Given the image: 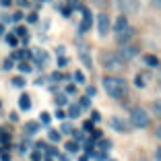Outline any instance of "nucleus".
I'll list each match as a JSON object with an SVG mask.
<instances>
[{"label": "nucleus", "instance_id": "nucleus-1", "mask_svg": "<svg viewBox=\"0 0 161 161\" xmlns=\"http://www.w3.org/2000/svg\"><path fill=\"white\" fill-rule=\"evenodd\" d=\"M103 89L109 97L114 99H122L128 91V83L120 76H103Z\"/></svg>", "mask_w": 161, "mask_h": 161}, {"label": "nucleus", "instance_id": "nucleus-2", "mask_svg": "<svg viewBox=\"0 0 161 161\" xmlns=\"http://www.w3.org/2000/svg\"><path fill=\"white\" fill-rule=\"evenodd\" d=\"M99 58H101V64H103L105 70L118 72V70H122V68H124V60L120 58L118 52H101Z\"/></svg>", "mask_w": 161, "mask_h": 161}, {"label": "nucleus", "instance_id": "nucleus-3", "mask_svg": "<svg viewBox=\"0 0 161 161\" xmlns=\"http://www.w3.org/2000/svg\"><path fill=\"white\" fill-rule=\"evenodd\" d=\"M130 124L134 128H147L151 124V118H149V114L142 108H132V112H130Z\"/></svg>", "mask_w": 161, "mask_h": 161}, {"label": "nucleus", "instance_id": "nucleus-4", "mask_svg": "<svg viewBox=\"0 0 161 161\" xmlns=\"http://www.w3.org/2000/svg\"><path fill=\"white\" fill-rule=\"evenodd\" d=\"M116 4L122 10V14H134L141 10V4H138L136 0H116Z\"/></svg>", "mask_w": 161, "mask_h": 161}, {"label": "nucleus", "instance_id": "nucleus-5", "mask_svg": "<svg viewBox=\"0 0 161 161\" xmlns=\"http://www.w3.org/2000/svg\"><path fill=\"white\" fill-rule=\"evenodd\" d=\"M130 126H132V124H128L126 120L120 118V116H112V118H109V128L116 130V132H130Z\"/></svg>", "mask_w": 161, "mask_h": 161}, {"label": "nucleus", "instance_id": "nucleus-6", "mask_svg": "<svg viewBox=\"0 0 161 161\" xmlns=\"http://www.w3.org/2000/svg\"><path fill=\"white\" fill-rule=\"evenodd\" d=\"M31 60H33V64L35 66H39V68H43L50 62V56H47V52L46 50H42V47H35L33 52H31Z\"/></svg>", "mask_w": 161, "mask_h": 161}, {"label": "nucleus", "instance_id": "nucleus-7", "mask_svg": "<svg viewBox=\"0 0 161 161\" xmlns=\"http://www.w3.org/2000/svg\"><path fill=\"white\" fill-rule=\"evenodd\" d=\"M79 8H80V13H83V21H80V25H79V33H87V31L91 29V25H93L91 10L85 8V6H80V4H79Z\"/></svg>", "mask_w": 161, "mask_h": 161}, {"label": "nucleus", "instance_id": "nucleus-8", "mask_svg": "<svg viewBox=\"0 0 161 161\" xmlns=\"http://www.w3.org/2000/svg\"><path fill=\"white\" fill-rule=\"evenodd\" d=\"M118 54H120V58H122L124 62H128L138 54V46H134V43H122V50H120Z\"/></svg>", "mask_w": 161, "mask_h": 161}, {"label": "nucleus", "instance_id": "nucleus-9", "mask_svg": "<svg viewBox=\"0 0 161 161\" xmlns=\"http://www.w3.org/2000/svg\"><path fill=\"white\" fill-rule=\"evenodd\" d=\"M97 29H99V37H105L108 35V29H109V17L105 13H101L97 17Z\"/></svg>", "mask_w": 161, "mask_h": 161}, {"label": "nucleus", "instance_id": "nucleus-10", "mask_svg": "<svg viewBox=\"0 0 161 161\" xmlns=\"http://www.w3.org/2000/svg\"><path fill=\"white\" fill-rule=\"evenodd\" d=\"M134 35V29L130 27V25H126V27L122 29V31H116V39H118V43L122 46V43H128V39Z\"/></svg>", "mask_w": 161, "mask_h": 161}, {"label": "nucleus", "instance_id": "nucleus-11", "mask_svg": "<svg viewBox=\"0 0 161 161\" xmlns=\"http://www.w3.org/2000/svg\"><path fill=\"white\" fill-rule=\"evenodd\" d=\"M79 56H80V60H83V64H85L87 68H93V60H91L89 52H87V46L80 43V42H79Z\"/></svg>", "mask_w": 161, "mask_h": 161}, {"label": "nucleus", "instance_id": "nucleus-12", "mask_svg": "<svg viewBox=\"0 0 161 161\" xmlns=\"http://www.w3.org/2000/svg\"><path fill=\"white\" fill-rule=\"evenodd\" d=\"M39 128H42V122H33V120H31V122L25 124V134H27V136H33V134H37Z\"/></svg>", "mask_w": 161, "mask_h": 161}, {"label": "nucleus", "instance_id": "nucleus-13", "mask_svg": "<svg viewBox=\"0 0 161 161\" xmlns=\"http://www.w3.org/2000/svg\"><path fill=\"white\" fill-rule=\"evenodd\" d=\"M142 62H145L149 68H157L159 66V58L153 56V54H145V56H142Z\"/></svg>", "mask_w": 161, "mask_h": 161}, {"label": "nucleus", "instance_id": "nucleus-14", "mask_svg": "<svg viewBox=\"0 0 161 161\" xmlns=\"http://www.w3.org/2000/svg\"><path fill=\"white\" fill-rule=\"evenodd\" d=\"M19 108L23 109V112H27V109H31V97H29L27 93H23L19 97Z\"/></svg>", "mask_w": 161, "mask_h": 161}, {"label": "nucleus", "instance_id": "nucleus-15", "mask_svg": "<svg viewBox=\"0 0 161 161\" xmlns=\"http://www.w3.org/2000/svg\"><path fill=\"white\" fill-rule=\"evenodd\" d=\"M128 25V19H126V14H120L118 19H116V25H114V31H122L124 27Z\"/></svg>", "mask_w": 161, "mask_h": 161}, {"label": "nucleus", "instance_id": "nucleus-16", "mask_svg": "<svg viewBox=\"0 0 161 161\" xmlns=\"http://www.w3.org/2000/svg\"><path fill=\"white\" fill-rule=\"evenodd\" d=\"M47 138H50L52 142H60V138H62V132H58V130L50 128V130H47Z\"/></svg>", "mask_w": 161, "mask_h": 161}, {"label": "nucleus", "instance_id": "nucleus-17", "mask_svg": "<svg viewBox=\"0 0 161 161\" xmlns=\"http://www.w3.org/2000/svg\"><path fill=\"white\" fill-rule=\"evenodd\" d=\"M66 116H70V118H79V116H80V105L79 103H72L70 108H68V114Z\"/></svg>", "mask_w": 161, "mask_h": 161}, {"label": "nucleus", "instance_id": "nucleus-18", "mask_svg": "<svg viewBox=\"0 0 161 161\" xmlns=\"http://www.w3.org/2000/svg\"><path fill=\"white\" fill-rule=\"evenodd\" d=\"M0 142H2V145H8L10 142V132L6 128H0Z\"/></svg>", "mask_w": 161, "mask_h": 161}, {"label": "nucleus", "instance_id": "nucleus-19", "mask_svg": "<svg viewBox=\"0 0 161 161\" xmlns=\"http://www.w3.org/2000/svg\"><path fill=\"white\" fill-rule=\"evenodd\" d=\"M19 70L27 75V72H31V70H33V66H31V64H29L27 60H21V62H19Z\"/></svg>", "mask_w": 161, "mask_h": 161}, {"label": "nucleus", "instance_id": "nucleus-20", "mask_svg": "<svg viewBox=\"0 0 161 161\" xmlns=\"http://www.w3.org/2000/svg\"><path fill=\"white\" fill-rule=\"evenodd\" d=\"M64 147H66L68 153H79V142H76V141H68Z\"/></svg>", "mask_w": 161, "mask_h": 161}, {"label": "nucleus", "instance_id": "nucleus-21", "mask_svg": "<svg viewBox=\"0 0 161 161\" xmlns=\"http://www.w3.org/2000/svg\"><path fill=\"white\" fill-rule=\"evenodd\" d=\"M6 43L13 46V47H17V46H19V37H17L14 33H8V35H6Z\"/></svg>", "mask_w": 161, "mask_h": 161}, {"label": "nucleus", "instance_id": "nucleus-22", "mask_svg": "<svg viewBox=\"0 0 161 161\" xmlns=\"http://www.w3.org/2000/svg\"><path fill=\"white\" fill-rule=\"evenodd\" d=\"M54 101H56V105H66L68 103V97H66V93H58Z\"/></svg>", "mask_w": 161, "mask_h": 161}, {"label": "nucleus", "instance_id": "nucleus-23", "mask_svg": "<svg viewBox=\"0 0 161 161\" xmlns=\"http://www.w3.org/2000/svg\"><path fill=\"white\" fill-rule=\"evenodd\" d=\"M72 79H75L76 83H79V85H85V83H87V80H85V75H83L80 70H75V75H72Z\"/></svg>", "mask_w": 161, "mask_h": 161}, {"label": "nucleus", "instance_id": "nucleus-24", "mask_svg": "<svg viewBox=\"0 0 161 161\" xmlns=\"http://www.w3.org/2000/svg\"><path fill=\"white\" fill-rule=\"evenodd\" d=\"M72 141H76V142H83V138H85V134H83V130H75L72 128Z\"/></svg>", "mask_w": 161, "mask_h": 161}, {"label": "nucleus", "instance_id": "nucleus-25", "mask_svg": "<svg viewBox=\"0 0 161 161\" xmlns=\"http://www.w3.org/2000/svg\"><path fill=\"white\" fill-rule=\"evenodd\" d=\"M134 85H136L138 89H142V87H145V75H141V72H138V75L134 76Z\"/></svg>", "mask_w": 161, "mask_h": 161}, {"label": "nucleus", "instance_id": "nucleus-26", "mask_svg": "<svg viewBox=\"0 0 161 161\" xmlns=\"http://www.w3.org/2000/svg\"><path fill=\"white\" fill-rule=\"evenodd\" d=\"M25 83H27V80H25L23 76H14V79H13V85H14V87H19V89H23Z\"/></svg>", "mask_w": 161, "mask_h": 161}, {"label": "nucleus", "instance_id": "nucleus-27", "mask_svg": "<svg viewBox=\"0 0 161 161\" xmlns=\"http://www.w3.org/2000/svg\"><path fill=\"white\" fill-rule=\"evenodd\" d=\"M60 130H62V134H70V132H72V124H70V122H62Z\"/></svg>", "mask_w": 161, "mask_h": 161}, {"label": "nucleus", "instance_id": "nucleus-28", "mask_svg": "<svg viewBox=\"0 0 161 161\" xmlns=\"http://www.w3.org/2000/svg\"><path fill=\"white\" fill-rule=\"evenodd\" d=\"M39 122H42V124H46V126H47V124L52 122V116L47 114V112H42V116H39Z\"/></svg>", "mask_w": 161, "mask_h": 161}, {"label": "nucleus", "instance_id": "nucleus-29", "mask_svg": "<svg viewBox=\"0 0 161 161\" xmlns=\"http://www.w3.org/2000/svg\"><path fill=\"white\" fill-rule=\"evenodd\" d=\"M14 35H17V37H27V29H25L23 25H19V27L14 29Z\"/></svg>", "mask_w": 161, "mask_h": 161}, {"label": "nucleus", "instance_id": "nucleus-30", "mask_svg": "<svg viewBox=\"0 0 161 161\" xmlns=\"http://www.w3.org/2000/svg\"><path fill=\"white\" fill-rule=\"evenodd\" d=\"M151 109H153V112H155V114L161 118V99H159V101H153V103H151Z\"/></svg>", "mask_w": 161, "mask_h": 161}, {"label": "nucleus", "instance_id": "nucleus-31", "mask_svg": "<svg viewBox=\"0 0 161 161\" xmlns=\"http://www.w3.org/2000/svg\"><path fill=\"white\" fill-rule=\"evenodd\" d=\"M79 105H80V109H89V108H91V99L85 95V97L80 99V103H79Z\"/></svg>", "mask_w": 161, "mask_h": 161}, {"label": "nucleus", "instance_id": "nucleus-32", "mask_svg": "<svg viewBox=\"0 0 161 161\" xmlns=\"http://www.w3.org/2000/svg\"><path fill=\"white\" fill-rule=\"evenodd\" d=\"M99 149H103V151H109V149H112V142L105 141V138H99Z\"/></svg>", "mask_w": 161, "mask_h": 161}, {"label": "nucleus", "instance_id": "nucleus-33", "mask_svg": "<svg viewBox=\"0 0 161 161\" xmlns=\"http://www.w3.org/2000/svg\"><path fill=\"white\" fill-rule=\"evenodd\" d=\"M93 128H95V122H91V120H87V122L83 124V132H91Z\"/></svg>", "mask_w": 161, "mask_h": 161}, {"label": "nucleus", "instance_id": "nucleus-34", "mask_svg": "<svg viewBox=\"0 0 161 161\" xmlns=\"http://www.w3.org/2000/svg\"><path fill=\"white\" fill-rule=\"evenodd\" d=\"M66 64H68V58L64 56V54H62V56L58 58V68H64V66H66Z\"/></svg>", "mask_w": 161, "mask_h": 161}, {"label": "nucleus", "instance_id": "nucleus-35", "mask_svg": "<svg viewBox=\"0 0 161 161\" xmlns=\"http://www.w3.org/2000/svg\"><path fill=\"white\" fill-rule=\"evenodd\" d=\"M23 17H25V14H23V13H21V10H17V13H14V14H13V17H10V21H14V23H19V21H21V19H23Z\"/></svg>", "mask_w": 161, "mask_h": 161}, {"label": "nucleus", "instance_id": "nucleus-36", "mask_svg": "<svg viewBox=\"0 0 161 161\" xmlns=\"http://www.w3.org/2000/svg\"><path fill=\"white\" fill-rule=\"evenodd\" d=\"M13 66H14L13 58H6V60H4V66H2V68H4V70H10V68H13Z\"/></svg>", "mask_w": 161, "mask_h": 161}, {"label": "nucleus", "instance_id": "nucleus-37", "mask_svg": "<svg viewBox=\"0 0 161 161\" xmlns=\"http://www.w3.org/2000/svg\"><path fill=\"white\" fill-rule=\"evenodd\" d=\"M31 161H42V151H39V149L31 153Z\"/></svg>", "mask_w": 161, "mask_h": 161}, {"label": "nucleus", "instance_id": "nucleus-38", "mask_svg": "<svg viewBox=\"0 0 161 161\" xmlns=\"http://www.w3.org/2000/svg\"><path fill=\"white\" fill-rule=\"evenodd\" d=\"M37 13H31V14H27V23H37Z\"/></svg>", "mask_w": 161, "mask_h": 161}, {"label": "nucleus", "instance_id": "nucleus-39", "mask_svg": "<svg viewBox=\"0 0 161 161\" xmlns=\"http://www.w3.org/2000/svg\"><path fill=\"white\" fill-rule=\"evenodd\" d=\"M62 17H70V13H72V6H62Z\"/></svg>", "mask_w": 161, "mask_h": 161}, {"label": "nucleus", "instance_id": "nucleus-40", "mask_svg": "<svg viewBox=\"0 0 161 161\" xmlns=\"http://www.w3.org/2000/svg\"><path fill=\"white\" fill-rule=\"evenodd\" d=\"M95 93H97V89H95L93 85H91V87H87V91H85V95H87V97H93Z\"/></svg>", "mask_w": 161, "mask_h": 161}, {"label": "nucleus", "instance_id": "nucleus-41", "mask_svg": "<svg viewBox=\"0 0 161 161\" xmlns=\"http://www.w3.org/2000/svg\"><path fill=\"white\" fill-rule=\"evenodd\" d=\"M50 79H52L54 83H58V80H62V75H60V72H52V75H50Z\"/></svg>", "mask_w": 161, "mask_h": 161}, {"label": "nucleus", "instance_id": "nucleus-42", "mask_svg": "<svg viewBox=\"0 0 161 161\" xmlns=\"http://www.w3.org/2000/svg\"><path fill=\"white\" fill-rule=\"evenodd\" d=\"M99 120H101L99 112H91V122H99Z\"/></svg>", "mask_w": 161, "mask_h": 161}, {"label": "nucleus", "instance_id": "nucleus-43", "mask_svg": "<svg viewBox=\"0 0 161 161\" xmlns=\"http://www.w3.org/2000/svg\"><path fill=\"white\" fill-rule=\"evenodd\" d=\"M72 93H76V87L70 83V85H66V95H72Z\"/></svg>", "mask_w": 161, "mask_h": 161}, {"label": "nucleus", "instance_id": "nucleus-44", "mask_svg": "<svg viewBox=\"0 0 161 161\" xmlns=\"http://www.w3.org/2000/svg\"><path fill=\"white\" fill-rule=\"evenodd\" d=\"M0 161H10V155L6 151H0Z\"/></svg>", "mask_w": 161, "mask_h": 161}, {"label": "nucleus", "instance_id": "nucleus-45", "mask_svg": "<svg viewBox=\"0 0 161 161\" xmlns=\"http://www.w3.org/2000/svg\"><path fill=\"white\" fill-rule=\"evenodd\" d=\"M56 118L64 120V118H66V112H64V109H58V112H56Z\"/></svg>", "mask_w": 161, "mask_h": 161}, {"label": "nucleus", "instance_id": "nucleus-46", "mask_svg": "<svg viewBox=\"0 0 161 161\" xmlns=\"http://www.w3.org/2000/svg\"><path fill=\"white\" fill-rule=\"evenodd\" d=\"M91 134H93V138H97V141L101 138V130H95V128H93V130H91Z\"/></svg>", "mask_w": 161, "mask_h": 161}, {"label": "nucleus", "instance_id": "nucleus-47", "mask_svg": "<svg viewBox=\"0 0 161 161\" xmlns=\"http://www.w3.org/2000/svg\"><path fill=\"white\" fill-rule=\"evenodd\" d=\"M155 161H161V147L155 149Z\"/></svg>", "mask_w": 161, "mask_h": 161}, {"label": "nucleus", "instance_id": "nucleus-48", "mask_svg": "<svg viewBox=\"0 0 161 161\" xmlns=\"http://www.w3.org/2000/svg\"><path fill=\"white\" fill-rule=\"evenodd\" d=\"M151 4H153V6H155V8H157V10H161V0H151Z\"/></svg>", "mask_w": 161, "mask_h": 161}, {"label": "nucleus", "instance_id": "nucleus-49", "mask_svg": "<svg viewBox=\"0 0 161 161\" xmlns=\"http://www.w3.org/2000/svg\"><path fill=\"white\" fill-rule=\"evenodd\" d=\"M66 2L72 6V8H79V0H66Z\"/></svg>", "mask_w": 161, "mask_h": 161}, {"label": "nucleus", "instance_id": "nucleus-50", "mask_svg": "<svg viewBox=\"0 0 161 161\" xmlns=\"http://www.w3.org/2000/svg\"><path fill=\"white\" fill-rule=\"evenodd\" d=\"M0 4H2V6H10V4H13V0H0Z\"/></svg>", "mask_w": 161, "mask_h": 161}, {"label": "nucleus", "instance_id": "nucleus-51", "mask_svg": "<svg viewBox=\"0 0 161 161\" xmlns=\"http://www.w3.org/2000/svg\"><path fill=\"white\" fill-rule=\"evenodd\" d=\"M17 4H19V6H27L29 0H17Z\"/></svg>", "mask_w": 161, "mask_h": 161}, {"label": "nucleus", "instance_id": "nucleus-52", "mask_svg": "<svg viewBox=\"0 0 161 161\" xmlns=\"http://www.w3.org/2000/svg\"><path fill=\"white\" fill-rule=\"evenodd\" d=\"M56 52H58V54L62 56V54H64V46H58V47H56Z\"/></svg>", "mask_w": 161, "mask_h": 161}, {"label": "nucleus", "instance_id": "nucleus-53", "mask_svg": "<svg viewBox=\"0 0 161 161\" xmlns=\"http://www.w3.org/2000/svg\"><path fill=\"white\" fill-rule=\"evenodd\" d=\"M155 134H157V138L161 141V126H157V130H155Z\"/></svg>", "mask_w": 161, "mask_h": 161}, {"label": "nucleus", "instance_id": "nucleus-54", "mask_svg": "<svg viewBox=\"0 0 161 161\" xmlns=\"http://www.w3.org/2000/svg\"><path fill=\"white\" fill-rule=\"evenodd\" d=\"M79 161H89V155H83V157H79Z\"/></svg>", "mask_w": 161, "mask_h": 161}, {"label": "nucleus", "instance_id": "nucleus-55", "mask_svg": "<svg viewBox=\"0 0 161 161\" xmlns=\"http://www.w3.org/2000/svg\"><path fill=\"white\" fill-rule=\"evenodd\" d=\"M2 33H4V25L0 23V35H2Z\"/></svg>", "mask_w": 161, "mask_h": 161}, {"label": "nucleus", "instance_id": "nucleus-56", "mask_svg": "<svg viewBox=\"0 0 161 161\" xmlns=\"http://www.w3.org/2000/svg\"><path fill=\"white\" fill-rule=\"evenodd\" d=\"M43 161H54V159H52V155H46V159H43Z\"/></svg>", "mask_w": 161, "mask_h": 161}, {"label": "nucleus", "instance_id": "nucleus-57", "mask_svg": "<svg viewBox=\"0 0 161 161\" xmlns=\"http://www.w3.org/2000/svg\"><path fill=\"white\" fill-rule=\"evenodd\" d=\"M159 85H161V68H159Z\"/></svg>", "mask_w": 161, "mask_h": 161}, {"label": "nucleus", "instance_id": "nucleus-58", "mask_svg": "<svg viewBox=\"0 0 161 161\" xmlns=\"http://www.w3.org/2000/svg\"><path fill=\"white\" fill-rule=\"evenodd\" d=\"M39 2H47V0H39Z\"/></svg>", "mask_w": 161, "mask_h": 161}, {"label": "nucleus", "instance_id": "nucleus-59", "mask_svg": "<svg viewBox=\"0 0 161 161\" xmlns=\"http://www.w3.org/2000/svg\"><path fill=\"white\" fill-rule=\"evenodd\" d=\"M141 161H147V159H145V157H142V159H141Z\"/></svg>", "mask_w": 161, "mask_h": 161}, {"label": "nucleus", "instance_id": "nucleus-60", "mask_svg": "<svg viewBox=\"0 0 161 161\" xmlns=\"http://www.w3.org/2000/svg\"><path fill=\"white\" fill-rule=\"evenodd\" d=\"M108 161H116V159H108Z\"/></svg>", "mask_w": 161, "mask_h": 161}, {"label": "nucleus", "instance_id": "nucleus-61", "mask_svg": "<svg viewBox=\"0 0 161 161\" xmlns=\"http://www.w3.org/2000/svg\"><path fill=\"white\" fill-rule=\"evenodd\" d=\"M0 105H2V103H0Z\"/></svg>", "mask_w": 161, "mask_h": 161}]
</instances>
